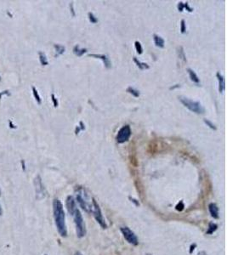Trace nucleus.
Listing matches in <instances>:
<instances>
[{"label":"nucleus","instance_id":"20","mask_svg":"<svg viewBox=\"0 0 227 255\" xmlns=\"http://www.w3.org/2000/svg\"><path fill=\"white\" fill-rule=\"evenodd\" d=\"M135 49H136V51H137V53L140 54V55L142 54V52H143V49H142V46H141V43L138 42V41H135Z\"/></svg>","mask_w":227,"mask_h":255},{"label":"nucleus","instance_id":"29","mask_svg":"<svg viewBox=\"0 0 227 255\" xmlns=\"http://www.w3.org/2000/svg\"><path fill=\"white\" fill-rule=\"evenodd\" d=\"M184 7H185V8H186V9H188V11H189V12H192L193 9H191V8H190V7H189V5H188V3H185Z\"/></svg>","mask_w":227,"mask_h":255},{"label":"nucleus","instance_id":"13","mask_svg":"<svg viewBox=\"0 0 227 255\" xmlns=\"http://www.w3.org/2000/svg\"><path fill=\"white\" fill-rule=\"evenodd\" d=\"M153 39H154V43H155L156 46H158L159 48H163L165 41H164L163 37H161L160 36H158L157 34H154L153 35Z\"/></svg>","mask_w":227,"mask_h":255},{"label":"nucleus","instance_id":"18","mask_svg":"<svg viewBox=\"0 0 227 255\" xmlns=\"http://www.w3.org/2000/svg\"><path fill=\"white\" fill-rule=\"evenodd\" d=\"M127 92H129L130 94L134 95L135 97H139V96H140V91H138L137 89H134L132 87H129V88L127 89Z\"/></svg>","mask_w":227,"mask_h":255},{"label":"nucleus","instance_id":"1","mask_svg":"<svg viewBox=\"0 0 227 255\" xmlns=\"http://www.w3.org/2000/svg\"><path fill=\"white\" fill-rule=\"evenodd\" d=\"M53 212H54V218H55V225L57 227L58 232L60 233L61 236H66L67 230L66 225V216L64 212L63 205L61 202L58 199H55L53 202Z\"/></svg>","mask_w":227,"mask_h":255},{"label":"nucleus","instance_id":"9","mask_svg":"<svg viewBox=\"0 0 227 255\" xmlns=\"http://www.w3.org/2000/svg\"><path fill=\"white\" fill-rule=\"evenodd\" d=\"M66 208H67V210H68L70 214H72L73 211L76 208H78L74 198L72 196H69V197H67V198H66Z\"/></svg>","mask_w":227,"mask_h":255},{"label":"nucleus","instance_id":"21","mask_svg":"<svg viewBox=\"0 0 227 255\" xmlns=\"http://www.w3.org/2000/svg\"><path fill=\"white\" fill-rule=\"evenodd\" d=\"M55 49H56V52H57V55H61V54H63L64 52H65V47H63V46L58 45V44H55Z\"/></svg>","mask_w":227,"mask_h":255},{"label":"nucleus","instance_id":"6","mask_svg":"<svg viewBox=\"0 0 227 255\" xmlns=\"http://www.w3.org/2000/svg\"><path fill=\"white\" fill-rule=\"evenodd\" d=\"M121 232L123 233L124 237L125 238L129 243L132 245H137L138 244V238L136 236L134 231H132L129 227H122L121 228Z\"/></svg>","mask_w":227,"mask_h":255},{"label":"nucleus","instance_id":"23","mask_svg":"<svg viewBox=\"0 0 227 255\" xmlns=\"http://www.w3.org/2000/svg\"><path fill=\"white\" fill-rule=\"evenodd\" d=\"M204 123H206V124H207L208 126L209 127L210 129H213V130H216V129H217V128H216L215 125H214V124H213V123H212V122H210L209 120H207V119H204Z\"/></svg>","mask_w":227,"mask_h":255},{"label":"nucleus","instance_id":"30","mask_svg":"<svg viewBox=\"0 0 227 255\" xmlns=\"http://www.w3.org/2000/svg\"><path fill=\"white\" fill-rule=\"evenodd\" d=\"M2 213H3V209H2V207L0 205V216L2 215Z\"/></svg>","mask_w":227,"mask_h":255},{"label":"nucleus","instance_id":"33","mask_svg":"<svg viewBox=\"0 0 227 255\" xmlns=\"http://www.w3.org/2000/svg\"><path fill=\"white\" fill-rule=\"evenodd\" d=\"M0 196H1V191H0Z\"/></svg>","mask_w":227,"mask_h":255},{"label":"nucleus","instance_id":"19","mask_svg":"<svg viewBox=\"0 0 227 255\" xmlns=\"http://www.w3.org/2000/svg\"><path fill=\"white\" fill-rule=\"evenodd\" d=\"M217 227H218V225H217L216 224L210 223L209 229H208V234H212V233L214 232L216 230H217Z\"/></svg>","mask_w":227,"mask_h":255},{"label":"nucleus","instance_id":"16","mask_svg":"<svg viewBox=\"0 0 227 255\" xmlns=\"http://www.w3.org/2000/svg\"><path fill=\"white\" fill-rule=\"evenodd\" d=\"M134 61H135V63H136V65H137V66H138L139 68L141 69V70H146V69H149V66L147 65V64L146 63H142V62H141L140 60H138L136 58H134Z\"/></svg>","mask_w":227,"mask_h":255},{"label":"nucleus","instance_id":"31","mask_svg":"<svg viewBox=\"0 0 227 255\" xmlns=\"http://www.w3.org/2000/svg\"><path fill=\"white\" fill-rule=\"evenodd\" d=\"M198 255H207V253H206L205 252H199Z\"/></svg>","mask_w":227,"mask_h":255},{"label":"nucleus","instance_id":"12","mask_svg":"<svg viewBox=\"0 0 227 255\" xmlns=\"http://www.w3.org/2000/svg\"><path fill=\"white\" fill-rule=\"evenodd\" d=\"M216 77L218 78L219 80V92H223L224 90V88H225V83H224V77L219 72H217Z\"/></svg>","mask_w":227,"mask_h":255},{"label":"nucleus","instance_id":"25","mask_svg":"<svg viewBox=\"0 0 227 255\" xmlns=\"http://www.w3.org/2000/svg\"><path fill=\"white\" fill-rule=\"evenodd\" d=\"M180 31L182 33H185L186 31V27H185V22L184 20H181V26H180Z\"/></svg>","mask_w":227,"mask_h":255},{"label":"nucleus","instance_id":"5","mask_svg":"<svg viewBox=\"0 0 227 255\" xmlns=\"http://www.w3.org/2000/svg\"><path fill=\"white\" fill-rule=\"evenodd\" d=\"M92 203H93V208H92V213L94 216H95V219L97 221L98 223L100 224L102 228L106 229L107 228V225L106 223V220L104 219L103 215H102V213H101V210L100 208V206L99 204L97 203V202L95 201V198H92Z\"/></svg>","mask_w":227,"mask_h":255},{"label":"nucleus","instance_id":"3","mask_svg":"<svg viewBox=\"0 0 227 255\" xmlns=\"http://www.w3.org/2000/svg\"><path fill=\"white\" fill-rule=\"evenodd\" d=\"M71 215H72L73 219H74L77 235L79 238L84 237V236L86 235V226H85L84 218L81 214L80 211L78 208H76Z\"/></svg>","mask_w":227,"mask_h":255},{"label":"nucleus","instance_id":"7","mask_svg":"<svg viewBox=\"0 0 227 255\" xmlns=\"http://www.w3.org/2000/svg\"><path fill=\"white\" fill-rule=\"evenodd\" d=\"M130 135H131V129L129 125H125L118 131L117 135V142L118 143H124L125 141H129Z\"/></svg>","mask_w":227,"mask_h":255},{"label":"nucleus","instance_id":"11","mask_svg":"<svg viewBox=\"0 0 227 255\" xmlns=\"http://www.w3.org/2000/svg\"><path fill=\"white\" fill-rule=\"evenodd\" d=\"M208 210L213 219H219V208L215 203H210L208 205Z\"/></svg>","mask_w":227,"mask_h":255},{"label":"nucleus","instance_id":"26","mask_svg":"<svg viewBox=\"0 0 227 255\" xmlns=\"http://www.w3.org/2000/svg\"><path fill=\"white\" fill-rule=\"evenodd\" d=\"M183 208H184V204H183V202H180V203L178 204V205H177V206H176V209L178 210H180V211H182V210H183Z\"/></svg>","mask_w":227,"mask_h":255},{"label":"nucleus","instance_id":"2","mask_svg":"<svg viewBox=\"0 0 227 255\" xmlns=\"http://www.w3.org/2000/svg\"><path fill=\"white\" fill-rule=\"evenodd\" d=\"M76 197H77V201H78V202L79 203L80 207L85 212L92 213V201L90 200L89 195L87 194L86 191L83 188H79L77 191Z\"/></svg>","mask_w":227,"mask_h":255},{"label":"nucleus","instance_id":"4","mask_svg":"<svg viewBox=\"0 0 227 255\" xmlns=\"http://www.w3.org/2000/svg\"><path fill=\"white\" fill-rule=\"evenodd\" d=\"M180 100L185 107H187L190 111L195 112L197 114H202L205 111L201 103L198 101H194V100L187 99V98H180Z\"/></svg>","mask_w":227,"mask_h":255},{"label":"nucleus","instance_id":"15","mask_svg":"<svg viewBox=\"0 0 227 255\" xmlns=\"http://www.w3.org/2000/svg\"><path fill=\"white\" fill-rule=\"evenodd\" d=\"M86 51H87L86 49H80V47L78 45H76L74 48H73V52H74V54L76 55H78V56H82Z\"/></svg>","mask_w":227,"mask_h":255},{"label":"nucleus","instance_id":"24","mask_svg":"<svg viewBox=\"0 0 227 255\" xmlns=\"http://www.w3.org/2000/svg\"><path fill=\"white\" fill-rule=\"evenodd\" d=\"M89 20H90V21H91L92 23H97V21H98L97 18L95 17L93 13H90V12H89Z\"/></svg>","mask_w":227,"mask_h":255},{"label":"nucleus","instance_id":"32","mask_svg":"<svg viewBox=\"0 0 227 255\" xmlns=\"http://www.w3.org/2000/svg\"><path fill=\"white\" fill-rule=\"evenodd\" d=\"M76 255H83V254H82L80 252H76Z\"/></svg>","mask_w":227,"mask_h":255},{"label":"nucleus","instance_id":"27","mask_svg":"<svg viewBox=\"0 0 227 255\" xmlns=\"http://www.w3.org/2000/svg\"><path fill=\"white\" fill-rule=\"evenodd\" d=\"M51 97H52V100H53V102H54V106H55V107H56V106H58V101H57V100L55 99V95H52Z\"/></svg>","mask_w":227,"mask_h":255},{"label":"nucleus","instance_id":"17","mask_svg":"<svg viewBox=\"0 0 227 255\" xmlns=\"http://www.w3.org/2000/svg\"><path fill=\"white\" fill-rule=\"evenodd\" d=\"M39 57H40V62L43 66L48 65V60H47L46 55L43 52H39Z\"/></svg>","mask_w":227,"mask_h":255},{"label":"nucleus","instance_id":"22","mask_svg":"<svg viewBox=\"0 0 227 255\" xmlns=\"http://www.w3.org/2000/svg\"><path fill=\"white\" fill-rule=\"evenodd\" d=\"M32 92H33V95H34V97L36 99V100H37V103L41 104V98L39 96V95H38V93H37V89L34 87H32Z\"/></svg>","mask_w":227,"mask_h":255},{"label":"nucleus","instance_id":"8","mask_svg":"<svg viewBox=\"0 0 227 255\" xmlns=\"http://www.w3.org/2000/svg\"><path fill=\"white\" fill-rule=\"evenodd\" d=\"M34 186H35V191H36V197L38 200H41L43 198L45 197L46 195V191L42 183V180L39 176H37L34 180Z\"/></svg>","mask_w":227,"mask_h":255},{"label":"nucleus","instance_id":"14","mask_svg":"<svg viewBox=\"0 0 227 255\" xmlns=\"http://www.w3.org/2000/svg\"><path fill=\"white\" fill-rule=\"evenodd\" d=\"M187 71H188V73H189V76H190L191 81H193V82L196 83H200V79H199L198 77H197V75L196 74V72H194L193 70H191V68H188L187 69Z\"/></svg>","mask_w":227,"mask_h":255},{"label":"nucleus","instance_id":"28","mask_svg":"<svg viewBox=\"0 0 227 255\" xmlns=\"http://www.w3.org/2000/svg\"><path fill=\"white\" fill-rule=\"evenodd\" d=\"M178 9L180 11H183V9H184V3H179L178 4Z\"/></svg>","mask_w":227,"mask_h":255},{"label":"nucleus","instance_id":"10","mask_svg":"<svg viewBox=\"0 0 227 255\" xmlns=\"http://www.w3.org/2000/svg\"><path fill=\"white\" fill-rule=\"evenodd\" d=\"M89 56H90V57H95L97 58V59H101L102 61L104 62V64H105V66H106V67L107 68H110L111 67V61H110L109 58L107 57V55H95V54H93V55H89Z\"/></svg>","mask_w":227,"mask_h":255}]
</instances>
